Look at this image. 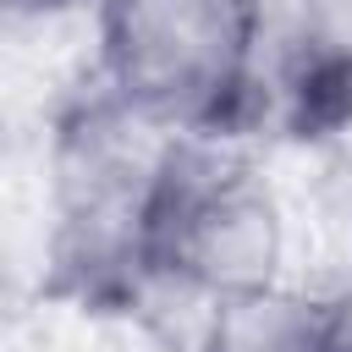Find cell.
<instances>
[{"label":"cell","instance_id":"cell-2","mask_svg":"<svg viewBox=\"0 0 352 352\" xmlns=\"http://www.w3.org/2000/svg\"><path fill=\"white\" fill-rule=\"evenodd\" d=\"M94 22V82L160 132L231 143L264 116L253 0H104Z\"/></svg>","mask_w":352,"mask_h":352},{"label":"cell","instance_id":"cell-5","mask_svg":"<svg viewBox=\"0 0 352 352\" xmlns=\"http://www.w3.org/2000/svg\"><path fill=\"white\" fill-rule=\"evenodd\" d=\"M198 352H352V324L336 302L275 280L209 302Z\"/></svg>","mask_w":352,"mask_h":352},{"label":"cell","instance_id":"cell-3","mask_svg":"<svg viewBox=\"0 0 352 352\" xmlns=\"http://www.w3.org/2000/svg\"><path fill=\"white\" fill-rule=\"evenodd\" d=\"M286 214L275 187L226 143H182L148 231V275L204 302L275 286Z\"/></svg>","mask_w":352,"mask_h":352},{"label":"cell","instance_id":"cell-4","mask_svg":"<svg viewBox=\"0 0 352 352\" xmlns=\"http://www.w3.org/2000/svg\"><path fill=\"white\" fill-rule=\"evenodd\" d=\"M264 116L297 138L352 121V0H253Z\"/></svg>","mask_w":352,"mask_h":352},{"label":"cell","instance_id":"cell-1","mask_svg":"<svg viewBox=\"0 0 352 352\" xmlns=\"http://www.w3.org/2000/svg\"><path fill=\"white\" fill-rule=\"evenodd\" d=\"M187 138L132 116L116 94L72 99L50 138V286L88 308H116L154 286L148 231L165 170Z\"/></svg>","mask_w":352,"mask_h":352},{"label":"cell","instance_id":"cell-6","mask_svg":"<svg viewBox=\"0 0 352 352\" xmlns=\"http://www.w3.org/2000/svg\"><path fill=\"white\" fill-rule=\"evenodd\" d=\"M77 6H104V0H11V11H28V16H55V11H77Z\"/></svg>","mask_w":352,"mask_h":352}]
</instances>
